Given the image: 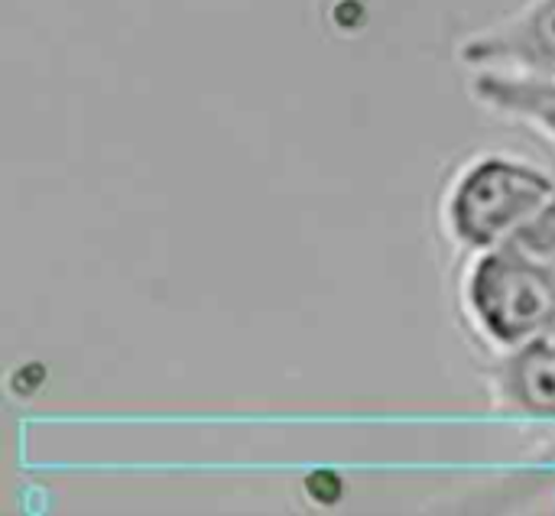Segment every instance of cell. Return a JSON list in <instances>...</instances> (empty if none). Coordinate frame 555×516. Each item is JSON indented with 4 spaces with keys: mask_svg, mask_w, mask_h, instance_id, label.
<instances>
[{
    "mask_svg": "<svg viewBox=\"0 0 555 516\" xmlns=\"http://www.w3.org/2000/svg\"><path fill=\"white\" fill-rule=\"evenodd\" d=\"M491 394L511 413L555 420V325L511 348L491 371Z\"/></svg>",
    "mask_w": 555,
    "mask_h": 516,
    "instance_id": "4",
    "label": "cell"
},
{
    "mask_svg": "<svg viewBox=\"0 0 555 516\" xmlns=\"http://www.w3.org/2000/svg\"><path fill=\"white\" fill-rule=\"evenodd\" d=\"M553 195L555 182L546 172L511 156H481L452 185L449 231L468 250L501 247Z\"/></svg>",
    "mask_w": 555,
    "mask_h": 516,
    "instance_id": "1",
    "label": "cell"
},
{
    "mask_svg": "<svg viewBox=\"0 0 555 516\" xmlns=\"http://www.w3.org/2000/svg\"><path fill=\"white\" fill-rule=\"evenodd\" d=\"M465 296L478 328L507 351L555 325V276L514 244L485 250Z\"/></svg>",
    "mask_w": 555,
    "mask_h": 516,
    "instance_id": "2",
    "label": "cell"
},
{
    "mask_svg": "<svg viewBox=\"0 0 555 516\" xmlns=\"http://www.w3.org/2000/svg\"><path fill=\"white\" fill-rule=\"evenodd\" d=\"M459 59L475 68L555 78V0H527L511 16L468 36Z\"/></svg>",
    "mask_w": 555,
    "mask_h": 516,
    "instance_id": "3",
    "label": "cell"
},
{
    "mask_svg": "<svg viewBox=\"0 0 555 516\" xmlns=\"http://www.w3.org/2000/svg\"><path fill=\"white\" fill-rule=\"evenodd\" d=\"M504 244H514L520 254H527L555 276V195Z\"/></svg>",
    "mask_w": 555,
    "mask_h": 516,
    "instance_id": "6",
    "label": "cell"
},
{
    "mask_svg": "<svg viewBox=\"0 0 555 516\" xmlns=\"http://www.w3.org/2000/svg\"><path fill=\"white\" fill-rule=\"evenodd\" d=\"M468 88L485 107L514 120H527L555 140V78L478 68Z\"/></svg>",
    "mask_w": 555,
    "mask_h": 516,
    "instance_id": "5",
    "label": "cell"
}]
</instances>
